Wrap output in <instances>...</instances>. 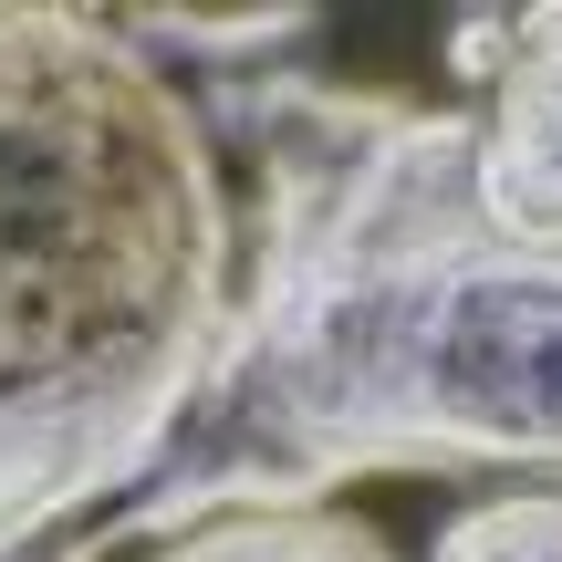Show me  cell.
I'll list each match as a JSON object with an SVG mask.
<instances>
[{"label":"cell","mask_w":562,"mask_h":562,"mask_svg":"<svg viewBox=\"0 0 562 562\" xmlns=\"http://www.w3.org/2000/svg\"><path fill=\"white\" fill-rule=\"evenodd\" d=\"M199 115L250 157V250L199 396L104 531L323 510L364 469L562 490V250L480 209V115L323 74H229Z\"/></svg>","instance_id":"6da1fadb"},{"label":"cell","mask_w":562,"mask_h":562,"mask_svg":"<svg viewBox=\"0 0 562 562\" xmlns=\"http://www.w3.org/2000/svg\"><path fill=\"white\" fill-rule=\"evenodd\" d=\"M240 292L220 136L115 11L0 0V542L125 501Z\"/></svg>","instance_id":"7a4b0ae2"},{"label":"cell","mask_w":562,"mask_h":562,"mask_svg":"<svg viewBox=\"0 0 562 562\" xmlns=\"http://www.w3.org/2000/svg\"><path fill=\"white\" fill-rule=\"evenodd\" d=\"M469 178H480V209L510 240L562 250V0L521 11V32H510V63L490 83L480 146H469Z\"/></svg>","instance_id":"3957f363"},{"label":"cell","mask_w":562,"mask_h":562,"mask_svg":"<svg viewBox=\"0 0 562 562\" xmlns=\"http://www.w3.org/2000/svg\"><path fill=\"white\" fill-rule=\"evenodd\" d=\"M146 562H396L385 531H364L355 510H229V521L167 531Z\"/></svg>","instance_id":"277c9868"},{"label":"cell","mask_w":562,"mask_h":562,"mask_svg":"<svg viewBox=\"0 0 562 562\" xmlns=\"http://www.w3.org/2000/svg\"><path fill=\"white\" fill-rule=\"evenodd\" d=\"M427 562H562V490H501V501H469L438 531Z\"/></svg>","instance_id":"5b68a950"},{"label":"cell","mask_w":562,"mask_h":562,"mask_svg":"<svg viewBox=\"0 0 562 562\" xmlns=\"http://www.w3.org/2000/svg\"><path fill=\"white\" fill-rule=\"evenodd\" d=\"M136 42H178L199 63H250V53H281V42L313 32V11H115Z\"/></svg>","instance_id":"8992f818"},{"label":"cell","mask_w":562,"mask_h":562,"mask_svg":"<svg viewBox=\"0 0 562 562\" xmlns=\"http://www.w3.org/2000/svg\"><path fill=\"white\" fill-rule=\"evenodd\" d=\"M510 32H521V11H459V21H448V74H459V83H501Z\"/></svg>","instance_id":"52a82bcc"},{"label":"cell","mask_w":562,"mask_h":562,"mask_svg":"<svg viewBox=\"0 0 562 562\" xmlns=\"http://www.w3.org/2000/svg\"><path fill=\"white\" fill-rule=\"evenodd\" d=\"M104 552H115V531H104V521H53V531L0 542V562H104Z\"/></svg>","instance_id":"ba28073f"}]
</instances>
